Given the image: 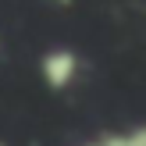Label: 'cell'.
Here are the masks:
<instances>
[{
  "instance_id": "6da1fadb",
  "label": "cell",
  "mask_w": 146,
  "mask_h": 146,
  "mask_svg": "<svg viewBox=\"0 0 146 146\" xmlns=\"http://www.w3.org/2000/svg\"><path fill=\"white\" fill-rule=\"evenodd\" d=\"M39 71H43V82L50 86V89H68L71 82H75L78 75V57L71 54V50H50L46 57L39 61Z\"/></svg>"
},
{
  "instance_id": "7a4b0ae2",
  "label": "cell",
  "mask_w": 146,
  "mask_h": 146,
  "mask_svg": "<svg viewBox=\"0 0 146 146\" xmlns=\"http://www.w3.org/2000/svg\"><path fill=\"white\" fill-rule=\"evenodd\" d=\"M125 146H146V125L132 128V132H125Z\"/></svg>"
},
{
  "instance_id": "3957f363",
  "label": "cell",
  "mask_w": 146,
  "mask_h": 146,
  "mask_svg": "<svg viewBox=\"0 0 146 146\" xmlns=\"http://www.w3.org/2000/svg\"><path fill=\"white\" fill-rule=\"evenodd\" d=\"M57 4H71V0H57Z\"/></svg>"
},
{
  "instance_id": "277c9868",
  "label": "cell",
  "mask_w": 146,
  "mask_h": 146,
  "mask_svg": "<svg viewBox=\"0 0 146 146\" xmlns=\"http://www.w3.org/2000/svg\"><path fill=\"white\" fill-rule=\"evenodd\" d=\"M0 146H4V143H0Z\"/></svg>"
}]
</instances>
